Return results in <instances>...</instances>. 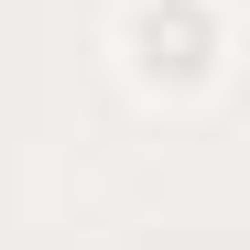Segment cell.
<instances>
[{"instance_id":"6da1fadb","label":"cell","mask_w":250,"mask_h":250,"mask_svg":"<svg viewBox=\"0 0 250 250\" xmlns=\"http://www.w3.org/2000/svg\"><path fill=\"white\" fill-rule=\"evenodd\" d=\"M207 55H218V22H207V0H174V11H163V0H142L131 11V65L142 76H207Z\"/></svg>"}]
</instances>
